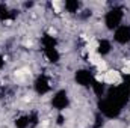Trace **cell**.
Masks as SVG:
<instances>
[{
  "label": "cell",
  "mask_w": 130,
  "mask_h": 128,
  "mask_svg": "<svg viewBox=\"0 0 130 128\" xmlns=\"http://www.w3.org/2000/svg\"><path fill=\"white\" fill-rule=\"evenodd\" d=\"M76 81L80 84V86H89L92 83V75L89 71L86 69H79L76 72Z\"/></svg>",
  "instance_id": "obj_5"
},
{
  "label": "cell",
  "mask_w": 130,
  "mask_h": 128,
  "mask_svg": "<svg viewBox=\"0 0 130 128\" xmlns=\"http://www.w3.org/2000/svg\"><path fill=\"white\" fill-rule=\"evenodd\" d=\"M52 105L55 109H58V110H64L65 107L68 105V95H67V92L65 91H59L56 95L53 96Z\"/></svg>",
  "instance_id": "obj_3"
},
{
  "label": "cell",
  "mask_w": 130,
  "mask_h": 128,
  "mask_svg": "<svg viewBox=\"0 0 130 128\" xmlns=\"http://www.w3.org/2000/svg\"><path fill=\"white\" fill-rule=\"evenodd\" d=\"M121 20H123V11L118 8H113L106 14L104 23H106L107 29H118L121 24Z\"/></svg>",
  "instance_id": "obj_2"
},
{
  "label": "cell",
  "mask_w": 130,
  "mask_h": 128,
  "mask_svg": "<svg viewBox=\"0 0 130 128\" xmlns=\"http://www.w3.org/2000/svg\"><path fill=\"white\" fill-rule=\"evenodd\" d=\"M100 112L107 118H117L121 112V105L117 101H113L110 98H106L100 102Z\"/></svg>",
  "instance_id": "obj_1"
},
{
  "label": "cell",
  "mask_w": 130,
  "mask_h": 128,
  "mask_svg": "<svg viewBox=\"0 0 130 128\" xmlns=\"http://www.w3.org/2000/svg\"><path fill=\"white\" fill-rule=\"evenodd\" d=\"M29 124H30V118H29V116H21V118H18V119L15 121L17 128H27Z\"/></svg>",
  "instance_id": "obj_11"
},
{
  "label": "cell",
  "mask_w": 130,
  "mask_h": 128,
  "mask_svg": "<svg viewBox=\"0 0 130 128\" xmlns=\"http://www.w3.org/2000/svg\"><path fill=\"white\" fill-rule=\"evenodd\" d=\"M92 89H94V92H95V95L97 96H101L104 94V84L103 83H100V81H94L92 84Z\"/></svg>",
  "instance_id": "obj_13"
},
{
  "label": "cell",
  "mask_w": 130,
  "mask_h": 128,
  "mask_svg": "<svg viewBox=\"0 0 130 128\" xmlns=\"http://www.w3.org/2000/svg\"><path fill=\"white\" fill-rule=\"evenodd\" d=\"M3 63H5V62H3V60H2V57H0V69H2V66H3Z\"/></svg>",
  "instance_id": "obj_15"
},
{
  "label": "cell",
  "mask_w": 130,
  "mask_h": 128,
  "mask_svg": "<svg viewBox=\"0 0 130 128\" xmlns=\"http://www.w3.org/2000/svg\"><path fill=\"white\" fill-rule=\"evenodd\" d=\"M110 42L107 41V39H101L100 42H98V48H97V51L103 56V54H107L109 51H110Z\"/></svg>",
  "instance_id": "obj_8"
},
{
  "label": "cell",
  "mask_w": 130,
  "mask_h": 128,
  "mask_svg": "<svg viewBox=\"0 0 130 128\" xmlns=\"http://www.w3.org/2000/svg\"><path fill=\"white\" fill-rule=\"evenodd\" d=\"M79 6H80V3H79L77 0H67V2H65V9H67L68 12H71V14L77 12Z\"/></svg>",
  "instance_id": "obj_10"
},
{
  "label": "cell",
  "mask_w": 130,
  "mask_h": 128,
  "mask_svg": "<svg viewBox=\"0 0 130 128\" xmlns=\"http://www.w3.org/2000/svg\"><path fill=\"white\" fill-rule=\"evenodd\" d=\"M115 41L120 44H126L130 41V26H120L115 30Z\"/></svg>",
  "instance_id": "obj_4"
},
{
  "label": "cell",
  "mask_w": 130,
  "mask_h": 128,
  "mask_svg": "<svg viewBox=\"0 0 130 128\" xmlns=\"http://www.w3.org/2000/svg\"><path fill=\"white\" fill-rule=\"evenodd\" d=\"M126 81H127V84L130 86V74L129 75H126Z\"/></svg>",
  "instance_id": "obj_14"
},
{
  "label": "cell",
  "mask_w": 130,
  "mask_h": 128,
  "mask_svg": "<svg viewBox=\"0 0 130 128\" xmlns=\"http://www.w3.org/2000/svg\"><path fill=\"white\" fill-rule=\"evenodd\" d=\"M11 17H14V15L9 12V9L5 5H0V21H5V20H8Z\"/></svg>",
  "instance_id": "obj_12"
},
{
  "label": "cell",
  "mask_w": 130,
  "mask_h": 128,
  "mask_svg": "<svg viewBox=\"0 0 130 128\" xmlns=\"http://www.w3.org/2000/svg\"><path fill=\"white\" fill-rule=\"evenodd\" d=\"M42 44H44V48H56V39L50 35L42 36Z\"/></svg>",
  "instance_id": "obj_9"
},
{
  "label": "cell",
  "mask_w": 130,
  "mask_h": 128,
  "mask_svg": "<svg viewBox=\"0 0 130 128\" xmlns=\"http://www.w3.org/2000/svg\"><path fill=\"white\" fill-rule=\"evenodd\" d=\"M44 53H45V57L50 60V62H58L59 60V53L56 48H44Z\"/></svg>",
  "instance_id": "obj_7"
},
{
  "label": "cell",
  "mask_w": 130,
  "mask_h": 128,
  "mask_svg": "<svg viewBox=\"0 0 130 128\" xmlns=\"http://www.w3.org/2000/svg\"><path fill=\"white\" fill-rule=\"evenodd\" d=\"M35 89H36V92H38L39 95H44V94H47V92L50 91V83H48V80H47L45 75H39V77L36 78V81H35Z\"/></svg>",
  "instance_id": "obj_6"
}]
</instances>
